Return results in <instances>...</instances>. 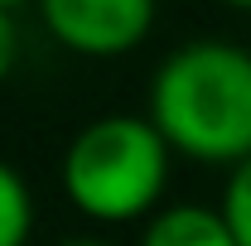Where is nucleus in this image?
<instances>
[{
    "mask_svg": "<svg viewBox=\"0 0 251 246\" xmlns=\"http://www.w3.org/2000/svg\"><path fill=\"white\" fill-rule=\"evenodd\" d=\"M150 121L198 164L251 154V53L237 44H184L150 82Z\"/></svg>",
    "mask_w": 251,
    "mask_h": 246,
    "instance_id": "1",
    "label": "nucleus"
},
{
    "mask_svg": "<svg viewBox=\"0 0 251 246\" xmlns=\"http://www.w3.org/2000/svg\"><path fill=\"white\" fill-rule=\"evenodd\" d=\"M169 140L150 116H101L63 154V193L92 222L150 217L169 179Z\"/></svg>",
    "mask_w": 251,
    "mask_h": 246,
    "instance_id": "2",
    "label": "nucleus"
},
{
    "mask_svg": "<svg viewBox=\"0 0 251 246\" xmlns=\"http://www.w3.org/2000/svg\"><path fill=\"white\" fill-rule=\"evenodd\" d=\"M39 15L63 49L82 58H116L145 44L155 0H39Z\"/></svg>",
    "mask_w": 251,
    "mask_h": 246,
    "instance_id": "3",
    "label": "nucleus"
},
{
    "mask_svg": "<svg viewBox=\"0 0 251 246\" xmlns=\"http://www.w3.org/2000/svg\"><path fill=\"white\" fill-rule=\"evenodd\" d=\"M140 246H242L232 237L222 208H198V203H174L159 208L145 222Z\"/></svg>",
    "mask_w": 251,
    "mask_h": 246,
    "instance_id": "4",
    "label": "nucleus"
},
{
    "mask_svg": "<svg viewBox=\"0 0 251 246\" xmlns=\"http://www.w3.org/2000/svg\"><path fill=\"white\" fill-rule=\"evenodd\" d=\"M34 232V198L20 169L0 159V246H25Z\"/></svg>",
    "mask_w": 251,
    "mask_h": 246,
    "instance_id": "5",
    "label": "nucleus"
},
{
    "mask_svg": "<svg viewBox=\"0 0 251 246\" xmlns=\"http://www.w3.org/2000/svg\"><path fill=\"white\" fill-rule=\"evenodd\" d=\"M222 217H227L232 237L242 246H251V154L232 164V179L222 188Z\"/></svg>",
    "mask_w": 251,
    "mask_h": 246,
    "instance_id": "6",
    "label": "nucleus"
},
{
    "mask_svg": "<svg viewBox=\"0 0 251 246\" xmlns=\"http://www.w3.org/2000/svg\"><path fill=\"white\" fill-rule=\"evenodd\" d=\"M15 63H20V29L10 20V5H0V82L15 73Z\"/></svg>",
    "mask_w": 251,
    "mask_h": 246,
    "instance_id": "7",
    "label": "nucleus"
},
{
    "mask_svg": "<svg viewBox=\"0 0 251 246\" xmlns=\"http://www.w3.org/2000/svg\"><path fill=\"white\" fill-rule=\"evenodd\" d=\"M58 246H116V242H106V237H92V232H73V237H63Z\"/></svg>",
    "mask_w": 251,
    "mask_h": 246,
    "instance_id": "8",
    "label": "nucleus"
},
{
    "mask_svg": "<svg viewBox=\"0 0 251 246\" xmlns=\"http://www.w3.org/2000/svg\"><path fill=\"white\" fill-rule=\"evenodd\" d=\"M227 5H237V10H251V0H227Z\"/></svg>",
    "mask_w": 251,
    "mask_h": 246,
    "instance_id": "9",
    "label": "nucleus"
},
{
    "mask_svg": "<svg viewBox=\"0 0 251 246\" xmlns=\"http://www.w3.org/2000/svg\"><path fill=\"white\" fill-rule=\"evenodd\" d=\"M0 5H10V10H15V5H25V0H0Z\"/></svg>",
    "mask_w": 251,
    "mask_h": 246,
    "instance_id": "10",
    "label": "nucleus"
}]
</instances>
